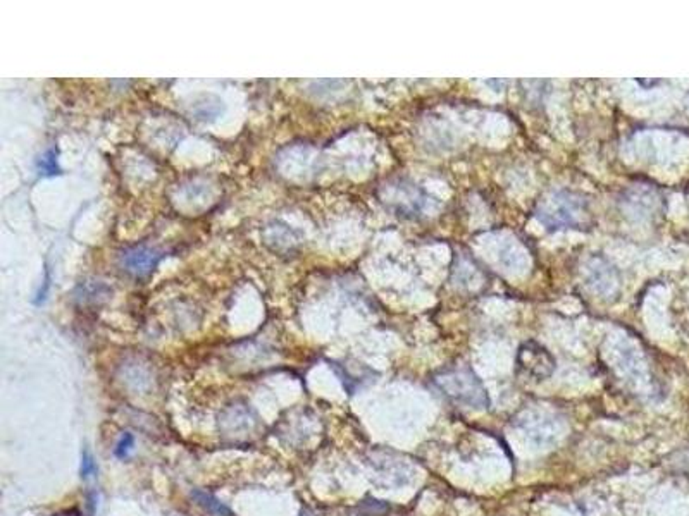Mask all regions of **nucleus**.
Masks as SVG:
<instances>
[{
  "mask_svg": "<svg viewBox=\"0 0 689 516\" xmlns=\"http://www.w3.org/2000/svg\"><path fill=\"white\" fill-rule=\"evenodd\" d=\"M434 384L438 389L450 397L451 401L458 404H464L467 408H476V410H483L488 408L490 399L477 381L476 375L471 370H447L441 372L440 375L434 377Z\"/></svg>",
  "mask_w": 689,
  "mask_h": 516,
  "instance_id": "obj_1",
  "label": "nucleus"
},
{
  "mask_svg": "<svg viewBox=\"0 0 689 516\" xmlns=\"http://www.w3.org/2000/svg\"><path fill=\"white\" fill-rule=\"evenodd\" d=\"M519 367L526 368L527 374L545 379L551 375L555 368V360L545 347L536 343H526L519 350Z\"/></svg>",
  "mask_w": 689,
  "mask_h": 516,
  "instance_id": "obj_2",
  "label": "nucleus"
},
{
  "mask_svg": "<svg viewBox=\"0 0 689 516\" xmlns=\"http://www.w3.org/2000/svg\"><path fill=\"white\" fill-rule=\"evenodd\" d=\"M159 260L160 253L157 250L149 248V246H133L121 255V264H123L124 270L133 275H138V277L150 274L157 267Z\"/></svg>",
  "mask_w": 689,
  "mask_h": 516,
  "instance_id": "obj_3",
  "label": "nucleus"
},
{
  "mask_svg": "<svg viewBox=\"0 0 689 516\" xmlns=\"http://www.w3.org/2000/svg\"><path fill=\"white\" fill-rule=\"evenodd\" d=\"M550 203L557 207V214H550L540 217L543 222L547 221L548 217H555L551 225H576L583 222L584 214H586L584 212V207L581 205V202L570 198V195L557 196V198L551 200Z\"/></svg>",
  "mask_w": 689,
  "mask_h": 516,
  "instance_id": "obj_4",
  "label": "nucleus"
},
{
  "mask_svg": "<svg viewBox=\"0 0 689 516\" xmlns=\"http://www.w3.org/2000/svg\"><path fill=\"white\" fill-rule=\"evenodd\" d=\"M192 496L195 497L197 503H199L202 508H206L209 513H213L215 516H233L231 510H229V508H226L222 503H219V501L215 499L214 496H210V494L202 492V490H195Z\"/></svg>",
  "mask_w": 689,
  "mask_h": 516,
  "instance_id": "obj_5",
  "label": "nucleus"
},
{
  "mask_svg": "<svg viewBox=\"0 0 689 516\" xmlns=\"http://www.w3.org/2000/svg\"><path fill=\"white\" fill-rule=\"evenodd\" d=\"M133 446H135V437H133V433L124 432L123 436H121V439L117 440L116 447H114V454H116L119 460H124V458H128L129 453L133 451Z\"/></svg>",
  "mask_w": 689,
  "mask_h": 516,
  "instance_id": "obj_6",
  "label": "nucleus"
},
{
  "mask_svg": "<svg viewBox=\"0 0 689 516\" xmlns=\"http://www.w3.org/2000/svg\"><path fill=\"white\" fill-rule=\"evenodd\" d=\"M80 473H81V479L83 480H88V479H92V476H95L97 461H95V458H93V454L90 453V449H85L83 454H81Z\"/></svg>",
  "mask_w": 689,
  "mask_h": 516,
  "instance_id": "obj_7",
  "label": "nucleus"
},
{
  "mask_svg": "<svg viewBox=\"0 0 689 516\" xmlns=\"http://www.w3.org/2000/svg\"><path fill=\"white\" fill-rule=\"evenodd\" d=\"M57 516H83V515H81L78 510H69V511H64V513H59Z\"/></svg>",
  "mask_w": 689,
  "mask_h": 516,
  "instance_id": "obj_8",
  "label": "nucleus"
}]
</instances>
